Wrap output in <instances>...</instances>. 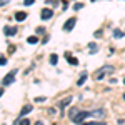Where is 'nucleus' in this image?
I'll list each match as a JSON object with an SVG mask.
<instances>
[{
  "label": "nucleus",
  "instance_id": "obj_26",
  "mask_svg": "<svg viewBox=\"0 0 125 125\" xmlns=\"http://www.w3.org/2000/svg\"><path fill=\"white\" fill-rule=\"evenodd\" d=\"M3 95V88H0V97Z\"/></svg>",
  "mask_w": 125,
  "mask_h": 125
},
{
  "label": "nucleus",
  "instance_id": "obj_17",
  "mask_svg": "<svg viewBox=\"0 0 125 125\" xmlns=\"http://www.w3.org/2000/svg\"><path fill=\"white\" fill-rule=\"evenodd\" d=\"M19 125H30V120H29V118H20Z\"/></svg>",
  "mask_w": 125,
  "mask_h": 125
},
{
  "label": "nucleus",
  "instance_id": "obj_19",
  "mask_svg": "<svg viewBox=\"0 0 125 125\" xmlns=\"http://www.w3.org/2000/svg\"><path fill=\"white\" fill-rule=\"evenodd\" d=\"M37 32H39V33H42V35H43V33H45V27H39V29H37Z\"/></svg>",
  "mask_w": 125,
  "mask_h": 125
},
{
  "label": "nucleus",
  "instance_id": "obj_20",
  "mask_svg": "<svg viewBox=\"0 0 125 125\" xmlns=\"http://www.w3.org/2000/svg\"><path fill=\"white\" fill-rule=\"evenodd\" d=\"M7 50H9V53H13V52H15V47H13V45H9Z\"/></svg>",
  "mask_w": 125,
  "mask_h": 125
},
{
  "label": "nucleus",
  "instance_id": "obj_1",
  "mask_svg": "<svg viewBox=\"0 0 125 125\" xmlns=\"http://www.w3.org/2000/svg\"><path fill=\"white\" fill-rule=\"evenodd\" d=\"M15 73H17V70H12L10 73H7V75L3 77V82H2V83H3V85H10V83L15 80Z\"/></svg>",
  "mask_w": 125,
  "mask_h": 125
},
{
  "label": "nucleus",
  "instance_id": "obj_8",
  "mask_svg": "<svg viewBox=\"0 0 125 125\" xmlns=\"http://www.w3.org/2000/svg\"><path fill=\"white\" fill-rule=\"evenodd\" d=\"M27 19V13H25V12H17V13H15V20H17V22H22V20H25Z\"/></svg>",
  "mask_w": 125,
  "mask_h": 125
},
{
  "label": "nucleus",
  "instance_id": "obj_6",
  "mask_svg": "<svg viewBox=\"0 0 125 125\" xmlns=\"http://www.w3.org/2000/svg\"><path fill=\"white\" fill-rule=\"evenodd\" d=\"M3 32H5V35H10V37H12V35H15V33H17V29H15V27H9V25H7V27L3 29Z\"/></svg>",
  "mask_w": 125,
  "mask_h": 125
},
{
  "label": "nucleus",
  "instance_id": "obj_14",
  "mask_svg": "<svg viewBox=\"0 0 125 125\" xmlns=\"http://www.w3.org/2000/svg\"><path fill=\"white\" fill-rule=\"evenodd\" d=\"M57 62H58V57L55 53H52V55H50V63H52V65H57Z\"/></svg>",
  "mask_w": 125,
  "mask_h": 125
},
{
  "label": "nucleus",
  "instance_id": "obj_3",
  "mask_svg": "<svg viewBox=\"0 0 125 125\" xmlns=\"http://www.w3.org/2000/svg\"><path fill=\"white\" fill-rule=\"evenodd\" d=\"M87 117H90V112H85V110H82V112H78V115L73 118V122L78 125H82V120L83 118H87Z\"/></svg>",
  "mask_w": 125,
  "mask_h": 125
},
{
  "label": "nucleus",
  "instance_id": "obj_22",
  "mask_svg": "<svg viewBox=\"0 0 125 125\" xmlns=\"http://www.w3.org/2000/svg\"><path fill=\"white\" fill-rule=\"evenodd\" d=\"M5 63H7V58L0 57V65H5Z\"/></svg>",
  "mask_w": 125,
  "mask_h": 125
},
{
  "label": "nucleus",
  "instance_id": "obj_12",
  "mask_svg": "<svg viewBox=\"0 0 125 125\" xmlns=\"http://www.w3.org/2000/svg\"><path fill=\"white\" fill-rule=\"evenodd\" d=\"M97 50H98V45H97V43H94V42H92V43H90V45H88V52H90V53H95Z\"/></svg>",
  "mask_w": 125,
  "mask_h": 125
},
{
  "label": "nucleus",
  "instance_id": "obj_10",
  "mask_svg": "<svg viewBox=\"0 0 125 125\" xmlns=\"http://www.w3.org/2000/svg\"><path fill=\"white\" fill-rule=\"evenodd\" d=\"M29 112H32V105H25V107H23V108H22V112H20V117L27 115Z\"/></svg>",
  "mask_w": 125,
  "mask_h": 125
},
{
  "label": "nucleus",
  "instance_id": "obj_21",
  "mask_svg": "<svg viewBox=\"0 0 125 125\" xmlns=\"http://www.w3.org/2000/svg\"><path fill=\"white\" fill-rule=\"evenodd\" d=\"M82 7H83L82 3H75V7H73V9H75V12H77V10H80V9H82Z\"/></svg>",
  "mask_w": 125,
  "mask_h": 125
},
{
  "label": "nucleus",
  "instance_id": "obj_28",
  "mask_svg": "<svg viewBox=\"0 0 125 125\" xmlns=\"http://www.w3.org/2000/svg\"><path fill=\"white\" fill-rule=\"evenodd\" d=\"M124 83H125V80H124Z\"/></svg>",
  "mask_w": 125,
  "mask_h": 125
},
{
  "label": "nucleus",
  "instance_id": "obj_5",
  "mask_svg": "<svg viewBox=\"0 0 125 125\" xmlns=\"http://www.w3.org/2000/svg\"><path fill=\"white\" fill-rule=\"evenodd\" d=\"M105 115V110L104 108H97V110H92L90 112V117H97V118H102Z\"/></svg>",
  "mask_w": 125,
  "mask_h": 125
},
{
  "label": "nucleus",
  "instance_id": "obj_7",
  "mask_svg": "<svg viewBox=\"0 0 125 125\" xmlns=\"http://www.w3.org/2000/svg\"><path fill=\"white\" fill-rule=\"evenodd\" d=\"M70 102H72V97L68 95V97H65L63 100H60V104H58V105H60V108H63V107H67Z\"/></svg>",
  "mask_w": 125,
  "mask_h": 125
},
{
  "label": "nucleus",
  "instance_id": "obj_16",
  "mask_svg": "<svg viewBox=\"0 0 125 125\" xmlns=\"http://www.w3.org/2000/svg\"><path fill=\"white\" fill-rule=\"evenodd\" d=\"M122 35H124V32H122V30H114V37H115V39H120Z\"/></svg>",
  "mask_w": 125,
  "mask_h": 125
},
{
  "label": "nucleus",
  "instance_id": "obj_11",
  "mask_svg": "<svg viewBox=\"0 0 125 125\" xmlns=\"http://www.w3.org/2000/svg\"><path fill=\"white\" fill-rule=\"evenodd\" d=\"M85 80H87V72H83V73L80 75V78L77 80V85H83V83H85Z\"/></svg>",
  "mask_w": 125,
  "mask_h": 125
},
{
  "label": "nucleus",
  "instance_id": "obj_18",
  "mask_svg": "<svg viewBox=\"0 0 125 125\" xmlns=\"http://www.w3.org/2000/svg\"><path fill=\"white\" fill-rule=\"evenodd\" d=\"M27 42H29V43H37V42H39V39L32 35V37H29V39H27Z\"/></svg>",
  "mask_w": 125,
  "mask_h": 125
},
{
  "label": "nucleus",
  "instance_id": "obj_9",
  "mask_svg": "<svg viewBox=\"0 0 125 125\" xmlns=\"http://www.w3.org/2000/svg\"><path fill=\"white\" fill-rule=\"evenodd\" d=\"M65 57H67L68 63H72V65H78V60H77V58H73V57H72V55H70V53H68V52H67V53H65Z\"/></svg>",
  "mask_w": 125,
  "mask_h": 125
},
{
  "label": "nucleus",
  "instance_id": "obj_27",
  "mask_svg": "<svg viewBox=\"0 0 125 125\" xmlns=\"http://www.w3.org/2000/svg\"><path fill=\"white\" fill-rule=\"evenodd\" d=\"M124 100H125V94H124Z\"/></svg>",
  "mask_w": 125,
  "mask_h": 125
},
{
  "label": "nucleus",
  "instance_id": "obj_4",
  "mask_svg": "<svg viewBox=\"0 0 125 125\" xmlns=\"http://www.w3.org/2000/svg\"><path fill=\"white\" fill-rule=\"evenodd\" d=\"M52 15H53V12H52L50 9H43L42 12H40V17H42V20H48Z\"/></svg>",
  "mask_w": 125,
  "mask_h": 125
},
{
  "label": "nucleus",
  "instance_id": "obj_15",
  "mask_svg": "<svg viewBox=\"0 0 125 125\" xmlns=\"http://www.w3.org/2000/svg\"><path fill=\"white\" fill-rule=\"evenodd\" d=\"M82 125H105V122H82Z\"/></svg>",
  "mask_w": 125,
  "mask_h": 125
},
{
  "label": "nucleus",
  "instance_id": "obj_13",
  "mask_svg": "<svg viewBox=\"0 0 125 125\" xmlns=\"http://www.w3.org/2000/svg\"><path fill=\"white\" fill-rule=\"evenodd\" d=\"M78 112H80L78 108H70V114H68V115H70V118L73 120V118H75V117L78 115Z\"/></svg>",
  "mask_w": 125,
  "mask_h": 125
},
{
  "label": "nucleus",
  "instance_id": "obj_25",
  "mask_svg": "<svg viewBox=\"0 0 125 125\" xmlns=\"http://www.w3.org/2000/svg\"><path fill=\"white\" fill-rule=\"evenodd\" d=\"M35 125H43V122H35Z\"/></svg>",
  "mask_w": 125,
  "mask_h": 125
},
{
  "label": "nucleus",
  "instance_id": "obj_24",
  "mask_svg": "<svg viewBox=\"0 0 125 125\" xmlns=\"http://www.w3.org/2000/svg\"><path fill=\"white\" fill-rule=\"evenodd\" d=\"M102 33H104V32H102V30H97V32H95V37H100V35H102Z\"/></svg>",
  "mask_w": 125,
  "mask_h": 125
},
{
  "label": "nucleus",
  "instance_id": "obj_2",
  "mask_svg": "<svg viewBox=\"0 0 125 125\" xmlns=\"http://www.w3.org/2000/svg\"><path fill=\"white\" fill-rule=\"evenodd\" d=\"M75 23H77V19H75V17H72V19H68L67 22L63 23V30H65V32H70V30H72L73 27H75Z\"/></svg>",
  "mask_w": 125,
  "mask_h": 125
},
{
  "label": "nucleus",
  "instance_id": "obj_23",
  "mask_svg": "<svg viewBox=\"0 0 125 125\" xmlns=\"http://www.w3.org/2000/svg\"><path fill=\"white\" fill-rule=\"evenodd\" d=\"M23 3H25V5H32V3H33V0H25Z\"/></svg>",
  "mask_w": 125,
  "mask_h": 125
}]
</instances>
